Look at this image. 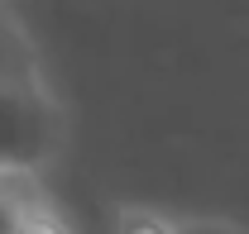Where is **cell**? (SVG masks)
Returning <instances> with one entry per match:
<instances>
[{"label":"cell","instance_id":"1","mask_svg":"<svg viewBox=\"0 0 249 234\" xmlns=\"http://www.w3.org/2000/svg\"><path fill=\"white\" fill-rule=\"evenodd\" d=\"M67 144V115L48 82L0 86V177H38Z\"/></svg>","mask_w":249,"mask_h":234},{"label":"cell","instance_id":"2","mask_svg":"<svg viewBox=\"0 0 249 234\" xmlns=\"http://www.w3.org/2000/svg\"><path fill=\"white\" fill-rule=\"evenodd\" d=\"M5 82H43V62H38V48L24 33L19 15L0 0V86Z\"/></svg>","mask_w":249,"mask_h":234},{"label":"cell","instance_id":"3","mask_svg":"<svg viewBox=\"0 0 249 234\" xmlns=\"http://www.w3.org/2000/svg\"><path fill=\"white\" fill-rule=\"evenodd\" d=\"M15 234H77V225H72V215H62L58 205L43 196V186H34L29 201L15 215Z\"/></svg>","mask_w":249,"mask_h":234},{"label":"cell","instance_id":"4","mask_svg":"<svg viewBox=\"0 0 249 234\" xmlns=\"http://www.w3.org/2000/svg\"><path fill=\"white\" fill-rule=\"evenodd\" d=\"M106 234H173V215L149 210V205H120L110 215V230Z\"/></svg>","mask_w":249,"mask_h":234},{"label":"cell","instance_id":"5","mask_svg":"<svg viewBox=\"0 0 249 234\" xmlns=\"http://www.w3.org/2000/svg\"><path fill=\"white\" fill-rule=\"evenodd\" d=\"M34 186H38V177H0V234H15V215L29 201Z\"/></svg>","mask_w":249,"mask_h":234},{"label":"cell","instance_id":"6","mask_svg":"<svg viewBox=\"0 0 249 234\" xmlns=\"http://www.w3.org/2000/svg\"><path fill=\"white\" fill-rule=\"evenodd\" d=\"M173 234H245V225L225 215H187V220H173Z\"/></svg>","mask_w":249,"mask_h":234}]
</instances>
